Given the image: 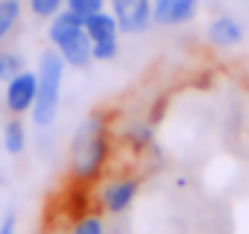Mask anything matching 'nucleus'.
Masks as SVG:
<instances>
[{
    "label": "nucleus",
    "mask_w": 249,
    "mask_h": 234,
    "mask_svg": "<svg viewBox=\"0 0 249 234\" xmlns=\"http://www.w3.org/2000/svg\"><path fill=\"white\" fill-rule=\"evenodd\" d=\"M108 158V138H106V123L100 114H91L79 126L73 138V152H71V170L79 182H91Z\"/></svg>",
    "instance_id": "obj_1"
},
{
    "label": "nucleus",
    "mask_w": 249,
    "mask_h": 234,
    "mask_svg": "<svg viewBox=\"0 0 249 234\" xmlns=\"http://www.w3.org/2000/svg\"><path fill=\"white\" fill-rule=\"evenodd\" d=\"M62 70H65L62 53H56V50L41 53V65H38V94H36V102H33V120L41 129L56 120L59 91H62Z\"/></svg>",
    "instance_id": "obj_2"
},
{
    "label": "nucleus",
    "mask_w": 249,
    "mask_h": 234,
    "mask_svg": "<svg viewBox=\"0 0 249 234\" xmlns=\"http://www.w3.org/2000/svg\"><path fill=\"white\" fill-rule=\"evenodd\" d=\"M117 30L123 33H144L153 24V3L150 0H111Z\"/></svg>",
    "instance_id": "obj_3"
},
{
    "label": "nucleus",
    "mask_w": 249,
    "mask_h": 234,
    "mask_svg": "<svg viewBox=\"0 0 249 234\" xmlns=\"http://www.w3.org/2000/svg\"><path fill=\"white\" fill-rule=\"evenodd\" d=\"M36 94H38V76L21 70V73L9 76V85H6V108L12 114H24V111L33 108Z\"/></svg>",
    "instance_id": "obj_4"
},
{
    "label": "nucleus",
    "mask_w": 249,
    "mask_h": 234,
    "mask_svg": "<svg viewBox=\"0 0 249 234\" xmlns=\"http://www.w3.org/2000/svg\"><path fill=\"white\" fill-rule=\"evenodd\" d=\"M56 47H59L62 59L68 65H73V67H88L91 59H94L91 56V38L85 35V27L76 30V33H71V35H65L62 41H56Z\"/></svg>",
    "instance_id": "obj_5"
},
{
    "label": "nucleus",
    "mask_w": 249,
    "mask_h": 234,
    "mask_svg": "<svg viewBox=\"0 0 249 234\" xmlns=\"http://www.w3.org/2000/svg\"><path fill=\"white\" fill-rule=\"evenodd\" d=\"M196 12V0H153V21L156 24H185Z\"/></svg>",
    "instance_id": "obj_6"
},
{
    "label": "nucleus",
    "mask_w": 249,
    "mask_h": 234,
    "mask_svg": "<svg viewBox=\"0 0 249 234\" xmlns=\"http://www.w3.org/2000/svg\"><path fill=\"white\" fill-rule=\"evenodd\" d=\"M135 196H138V179H123V182H114L103 190V205L111 214H123L132 205Z\"/></svg>",
    "instance_id": "obj_7"
},
{
    "label": "nucleus",
    "mask_w": 249,
    "mask_h": 234,
    "mask_svg": "<svg viewBox=\"0 0 249 234\" xmlns=\"http://www.w3.org/2000/svg\"><path fill=\"white\" fill-rule=\"evenodd\" d=\"M208 38L217 47H234V44H240L243 30H240V24L234 18H214L211 27H208Z\"/></svg>",
    "instance_id": "obj_8"
},
{
    "label": "nucleus",
    "mask_w": 249,
    "mask_h": 234,
    "mask_svg": "<svg viewBox=\"0 0 249 234\" xmlns=\"http://www.w3.org/2000/svg\"><path fill=\"white\" fill-rule=\"evenodd\" d=\"M85 35L91 41H103V38H111L117 35V18L114 15H106V12H94L85 18Z\"/></svg>",
    "instance_id": "obj_9"
},
{
    "label": "nucleus",
    "mask_w": 249,
    "mask_h": 234,
    "mask_svg": "<svg viewBox=\"0 0 249 234\" xmlns=\"http://www.w3.org/2000/svg\"><path fill=\"white\" fill-rule=\"evenodd\" d=\"M3 144H6V152H12V155H18L27 147V132H24V123L18 120V114L12 117V120L6 123V129H3Z\"/></svg>",
    "instance_id": "obj_10"
},
{
    "label": "nucleus",
    "mask_w": 249,
    "mask_h": 234,
    "mask_svg": "<svg viewBox=\"0 0 249 234\" xmlns=\"http://www.w3.org/2000/svg\"><path fill=\"white\" fill-rule=\"evenodd\" d=\"M21 18V3L18 0H0V38H6Z\"/></svg>",
    "instance_id": "obj_11"
},
{
    "label": "nucleus",
    "mask_w": 249,
    "mask_h": 234,
    "mask_svg": "<svg viewBox=\"0 0 249 234\" xmlns=\"http://www.w3.org/2000/svg\"><path fill=\"white\" fill-rule=\"evenodd\" d=\"M91 56H94L97 62H108V59H114V56H117V35L103 38V41H91Z\"/></svg>",
    "instance_id": "obj_12"
},
{
    "label": "nucleus",
    "mask_w": 249,
    "mask_h": 234,
    "mask_svg": "<svg viewBox=\"0 0 249 234\" xmlns=\"http://www.w3.org/2000/svg\"><path fill=\"white\" fill-rule=\"evenodd\" d=\"M65 3H68V9H73L82 18L94 15V12H103V0H65Z\"/></svg>",
    "instance_id": "obj_13"
},
{
    "label": "nucleus",
    "mask_w": 249,
    "mask_h": 234,
    "mask_svg": "<svg viewBox=\"0 0 249 234\" xmlns=\"http://www.w3.org/2000/svg\"><path fill=\"white\" fill-rule=\"evenodd\" d=\"M30 9L38 18H53L62 9V0H30Z\"/></svg>",
    "instance_id": "obj_14"
},
{
    "label": "nucleus",
    "mask_w": 249,
    "mask_h": 234,
    "mask_svg": "<svg viewBox=\"0 0 249 234\" xmlns=\"http://www.w3.org/2000/svg\"><path fill=\"white\" fill-rule=\"evenodd\" d=\"M73 234H103V222L97 217H82L73 228Z\"/></svg>",
    "instance_id": "obj_15"
},
{
    "label": "nucleus",
    "mask_w": 249,
    "mask_h": 234,
    "mask_svg": "<svg viewBox=\"0 0 249 234\" xmlns=\"http://www.w3.org/2000/svg\"><path fill=\"white\" fill-rule=\"evenodd\" d=\"M3 62H6L9 76H15V73H21V70H24V59H21L18 53H3Z\"/></svg>",
    "instance_id": "obj_16"
},
{
    "label": "nucleus",
    "mask_w": 249,
    "mask_h": 234,
    "mask_svg": "<svg viewBox=\"0 0 249 234\" xmlns=\"http://www.w3.org/2000/svg\"><path fill=\"white\" fill-rule=\"evenodd\" d=\"M0 234H15V214H9L3 219V225H0Z\"/></svg>",
    "instance_id": "obj_17"
},
{
    "label": "nucleus",
    "mask_w": 249,
    "mask_h": 234,
    "mask_svg": "<svg viewBox=\"0 0 249 234\" xmlns=\"http://www.w3.org/2000/svg\"><path fill=\"white\" fill-rule=\"evenodd\" d=\"M0 79H9V70H6V62H3V53H0Z\"/></svg>",
    "instance_id": "obj_18"
}]
</instances>
